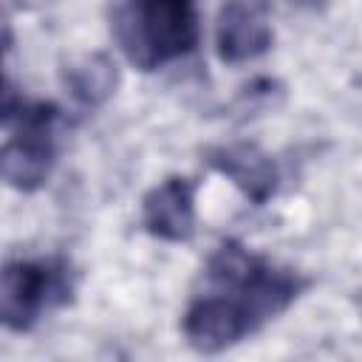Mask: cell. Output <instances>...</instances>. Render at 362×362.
Wrapping results in <instances>:
<instances>
[{"instance_id": "ba28073f", "label": "cell", "mask_w": 362, "mask_h": 362, "mask_svg": "<svg viewBox=\"0 0 362 362\" xmlns=\"http://www.w3.org/2000/svg\"><path fill=\"white\" fill-rule=\"evenodd\" d=\"M116 85V71L107 57H88L79 68L71 71V88L74 96L82 102H102Z\"/></svg>"}, {"instance_id": "8992f818", "label": "cell", "mask_w": 362, "mask_h": 362, "mask_svg": "<svg viewBox=\"0 0 362 362\" xmlns=\"http://www.w3.org/2000/svg\"><path fill=\"white\" fill-rule=\"evenodd\" d=\"M144 226L164 240H187L195 229V184L167 178L144 198Z\"/></svg>"}, {"instance_id": "5b68a950", "label": "cell", "mask_w": 362, "mask_h": 362, "mask_svg": "<svg viewBox=\"0 0 362 362\" xmlns=\"http://www.w3.org/2000/svg\"><path fill=\"white\" fill-rule=\"evenodd\" d=\"M218 54L223 62H246L272 45V20L263 0H229L218 14Z\"/></svg>"}, {"instance_id": "6da1fadb", "label": "cell", "mask_w": 362, "mask_h": 362, "mask_svg": "<svg viewBox=\"0 0 362 362\" xmlns=\"http://www.w3.org/2000/svg\"><path fill=\"white\" fill-rule=\"evenodd\" d=\"M116 37L141 71L184 57L198 42L195 0H130L116 14Z\"/></svg>"}, {"instance_id": "277c9868", "label": "cell", "mask_w": 362, "mask_h": 362, "mask_svg": "<svg viewBox=\"0 0 362 362\" xmlns=\"http://www.w3.org/2000/svg\"><path fill=\"white\" fill-rule=\"evenodd\" d=\"M255 328H257V322L246 311V305L223 291L198 297L184 314V334H187L189 345L198 351H206V354L235 345Z\"/></svg>"}, {"instance_id": "7a4b0ae2", "label": "cell", "mask_w": 362, "mask_h": 362, "mask_svg": "<svg viewBox=\"0 0 362 362\" xmlns=\"http://www.w3.org/2000/svg\"><path fill=\"white\" fill-rule=\"evenodd\" d=\"M3 113L11 130L3 147V175L17 189H34L48 178L54 164V127L59 110L51 102L14 105V96L8 90Z\"/></svg>"}, {"instance_id": "52a82bcc", "label": "cell", "mask_w": 362, "mask_h": 362, "mask_svg": "<svg viewBox=\"0 0 362 362\" xmlns=\"http://www.w3.org/2000/svg\"><path fill=\"white\" fill-rule=\"evenodd\" d=\"M209 164L229 175L246 198L255 204H263L274 187H277V170L266 153H260L255 144H229V147H215L209 150Z\"/></svg>"}, {"instance_id": "3957f363", "label": "cell", "mask_w": 362, "mask_h": 362, "mask_svg": "<svg viewBox=\"0 0 362 362\" xmlns=\"http://www.w3.org/2000/svg\"><path fill=\"white\" fill-rule=\"evenodd\" d=\"M68 291L71 286L59 266L45 260H14L6 266L0 286L3 322L11 331H25L40 320L48 305L62 303Z\"/></svg>"}]
</instances>
